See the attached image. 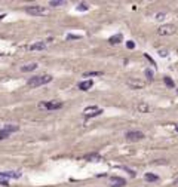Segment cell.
<instances>
[{
    "instance_id": "9",
    "label": "cell",
    "mask_w": 178,
    "mask_h": 187,
    "mask_svg": "<svg viewBox=\"0 0 178 187\" xmlns=\"http://www.w3.org/2000/svg\"><path fill=\"white\" fill-rule=\"evenodd\" d=\"M43 49H46V43L45 42H37V43L30 46V51H43Z\"/></svg>"
},
{
    "instance_id": "31",
    "label": "cell",
    "mask_w": 178,
    "mask_h": 187,
    "mask_svg": "<svg viewBox=\"0 0 178 187\" xmlns=\"http://www.w3.org/2000/svg\"><path fill=\"white\" fill-rule=\"evenodd\" d=\"M177 184H178V180H177Z\"/></svg>"
},
{
    "instance_id": "8",
    "label": "cell",
    "mask_w": 178,
    "mask_h": 187,
    "mask_svg": "<svg viewBox=\"0 0 178 187\" xmlns=\"http://www.w3.org/2000/svg\"><path fill=\"white\" fill-rule=\"evenodd\" d=\"M123 40V34L122 33H117V34H114V36H111L110 39H108V43L110 45H117V43H120Z\"/></svg>"
},
{
    "instance_id": "10",
    "label": "cell",
    "mask_w": 178,
    "mask_h": 187,
    "mask_svg": "<svg viewBox=\"0 0 178 187\" xmlns=\"http://www.w3.org/2000/svg\"><path fill=\"white\" fill-rule=\"evenodd\" d=\"M92 85H94V82H92V80L80 82V83H79V89H80V91H88L89 88H92Z\"/></svg>"
},
{
    "instance_id": "19",
    "label": "cell",
    "mask_w": 178,
    "mask_h": 187,
    "mask_svg": "<svg viewBox=\"0 0 178 187\" xmlns=\"http://www.w3.org/2000/svg\"><path fill=\"white\" fill-rule=\"evenodd\" d=\"M10 134L6 131V129H0V140H5V138H8Z\"/></svg>"
},
{
    "instance_id": "26",
    "label": "cell",
    "mask_w": 178,
    "mask_h": 187,
    "mask_svg": "<svg viewBox=\"0 0 178 187\" xmlns=\"http://www.w3.org/2000/svg\"><path fill=\"white\" fill-rule=\"evenodd\" d=\"M126 46H128V48H129V49H134V48H135V43H134V42H131V40H129V42H128V43H126Z\"/></svg>"
},
{
    "instance_id": "22",
    "label": "cell",
    "mask_w": 178,
    "mask_h": 187,
    "mask_svg": "<svg viewBox=\"0 0 178 187\" xmlns=\"http://www.w3.org/2000/svg\"><path fill=\"white\" fill-rule=\"evenodd\" d=\"M89 9V6L86 5V3H80L79 6H77V10H88Z\"/></svg>"
},
{
    "instance_id": "17",
    "label": "cell",
    "mask_w": 178,
    "mask_h": 187,
    "mask_svg": "<svg viewBox=\"0 0 178 187\" xmlns=\"http://www.w3.org/2000/svg\"><path fill=\"white\" fill-rule=\"evenodd\" d=\"M62 5H66L64 0H52V2H49V6H54V8H57V6H62Z\"/></svg>"
},
{
    "instance_id": "14",
    "label": "cell",
    "mask_w": 178,
    "mask_h": 187,
    "mask_svg": "<svg viewBox=\"0 0 178 187\" xmlns=\"http://www.w3.org/2000/svg\"><path fill=\"white\" fill-rule=\"evenodd\" d=\"M128 85L131 86V88H134V89H139L143 86V83L141 82H135V80H129L128 82Z\"/></svg>"
},
{
    "instance_id": "6",
    "label": "cell",
    "mask_w": 178,
    "mask_h": 187,
    "mask_svg": "<svg viewBox=\"0 0 178 187\" xmlns=\"http://www.w3.org/2000/svg\"><path fill=\"white\" fill-rule=\"evenodd\" d=\"M40 107L46 108V110H58V108L62 107V103H59V101H48V103H40Z\"/></svg>"
},
{
    "instance_id": "23",
    "label": "cell",
    "mask_w": 178,
    "mask_h": 187,
    "mask_svg": "<svg viewBox=\"0 0 178 187\" xmlns=\"http://www.w3.org/2000/svg\"><path fill=\"white\" fill-rule=\"evenodd\" d=\"M146 76H147L148 80H153V71H151V70H146Z\"/></svg>"
},
{
    "instance_id": "4",
    "label": "cell",
    "mask_w": 178,
    "mask_h": 187,
    "mask_svg": "<svg viewBox=\"0 0 178 187\" xmlns=\"http://www.w3.org/2000/svg\"><path fill=\"white\" fill-rule=\"evenodd\" d=\"M101 113H103V110H101L99 107H97V106H91V107L85 108V111H83V115H85L86 119L94 117V116H98V115H101Z\"/></svg>"
},
{
    "instance_id": "21",
    "label": "cell",
    "mask_w": 178,
    "mask_h": 187,
    "mask_svg": "<svg viewBox=\"0 0 178 187\" xmlns=\"http://www.w3.org/2000/svg\"><path fill=\"white\" fill-rule=\"evenodd\" d=\"M165 83H166V85L169 86V88H174V80H172L169 76H166V77H165Z\"/></svg>"
},
{
    "instance_id": "20",
    "label": "cell",
    "mask_w": 178,
    "mask_h": 187,
    "mask_svg": "<svg viewBox=\"0 0 178 187\" xmlns=\"http://www.w3.org/2000/svg\"><path fill=\"white\" fill-rule=\"evenodd\" d=\"M138 110L141 111V113H146V111H148V106L143 103V104H139V106H138Z\"/></svg>"
},
{
    "instance_id": "7",
    "label": "cell",
    "mask_w": 178,
    "mask_h": 187,
    "mask_svg": "<svg viewBox=\"0 0 178 187\" xmlns=\"http://www.w3.org/2000/svg\"><path fill=\"white\" fill-rule=\"evenodd\" d=\"M0 177H5V178H19L21 172L19 171H6V172H0Z\"/></svg>"
},
{
    "instance_id": "29",
    "label": "cell",
    "mask_w": 178,
    "mask_h": 187,
    "mask_svg": "<svg viewBox=\"0 0 178 187\" xmlns=\"http://www.w3.org/2000/svg\"><path fill=\"white\" fill-rule=\"evenodd\" d=\"M3 18H5V15H3V14H0V19H3Z\"/></svg>"
},
{
    "instance_id": "18",
    "label": "cell",
    "mask_w": 178,
    "mask_h": 187,
    "mask_svg": "<svg viewBox=\"0 0 178 187\" xmlns=\"http://www.w3.org/2000/svg\"><path fill=\"white\" fill-rule=\"evenodd\" d=\"M85 77H89V76H103V71H88L83 74Z\"/></svg>"
},
{
    "instance_id": "13",
    "label": "cell",
    "mask_w": 178,
    "mask_h": 187,
    "mask_svg": "<svg viewBox=\"0 0 178 187\" xmlns=\"http://www.w3.org/2000/svg\"><path fill=\"white\" fill-rule=\"evenodd\" d=\"M3 129H6V131H8L9 134H12V132H17V131H18L19 128L17 126V125H6V126H5Z\"/></svg>"
},
{
    "instance_id": "24",
    "label": "cell",
    "mask_w": 178,
    "mask_h": 187,
    "mask_svg": "<svg viewBox=\"0 0 178 187\" xmlns=\"http://www.w3.org/2000/svg\"><path fill=\"white\" fill-rule=\"evenodd\" d=\"M67 39L71 40V39H80V36H76V34H68L67 36Z\"/></svg>"
},
{
    "instance_id": "11",
    "label": "cell",
    "mask_w": 178,
    "mask_h": 187,
    "mask_svg": "<svg viewBox=\"0 0 178 187\" xmlns=\"http://www.w3.org/2000/svg\"><path fill=\"white\" fill-rule=\"evenodd\" d=\"M111 181H114L116 184H113V186H110V187H123V186L126 184V181H125L123 178H119V177H111Z\"/></svg>"
},
{
    "instance_id": "12",
    "label": "cell",
    "mask_w": 178,
    "mask_h": 187,
    "mask_svg": "<svg viewBox=\"0 0 178 187\" xmlns=\"http://www.w3.org/2000/svg\"><path fill=\"white\" fill-rule=\"evenodd\" d=\"M36 68H37V64H36V62H33V64H28V66L21 67V71L27 73V71H33V70H36Z\"/></svg>"
},
{
    "instance_id": "28",
    "label": "cell",
    "mask_w": 178,
    "mask_h": 187,
    "mask_svg": "<svg viewBox=\"0 0 178 187\" xmlns=\"http://www.w3.org/2000/svg\"><path fill=\"white\" fill-rule=\"evenodd\" d=\"M159 55H160V57H166V55H168V52H166V51H163V49H160V51H159Z\"/></svg>"
},
{
    "instance_id": "2",
    "label": "cell",
    "mask_w": 178,
    "mask_h": 187,
    "mask_svg": "<svg viewBox=\"0 0 178 187\" xmlns=\"http://www.w3.org/2000/svg\"><path fill=\"white\" fill-rule=\"evenodd\" d=\"M25 12L30 14V15H34V17H40V15H46L48 14V9L43 8V6H39V5H33V6L25 8Z\"/></svg>"
},
{
    "instance_id": "15",
    "label": "cell",
    "mask_w": 178,
    "mask_h": 187,
    "mask_svg": "<svg viewBox=\"0 0 178 187\" xmlns=\"http://www.w3.org/2000/svg\"><path fill=\"white\" fill-rule=\"evenodd\" d=\"M85 159H86V160H101V156H99L98 153H92V155L85 156Z\"/></svg>"
},
{
    "instance_id": "25",
    "label": "cell",
    "mask_w": 178,
    "mask_h": 187,
    "mask_svg": "<svg viewBox=\"0 0 178 187\" xmlns=\"http://www.w3.org/2000/svg\"><path fill=\"white\" fill-rule=\"evenodd\" d=\"M156 19H157V21L165 19V14H162V12H160V14H157V15H156Z\"/></svg>"
},
{
    "instance_id": "1",
    "label": "cell",
    "mask_w": 178,
    "mask_h": 187,
    "mask_svg": "<svg viewBox=\"0 0 178 187\" xmlns=\"http://www.w3.org/2000/svg\"><path fill=\"white\" fill-rule=\"evenodd\" d=\"M52 80V76L49 74H43V76H34V77H30L27 85L31 86V88H37V86H42V85H46Z\"/></svg>"
},
{
    "instance_id": "30",
    "label": "cell",
    "mask_w": 178,
    "mask_h": 187,
    "mask_svg": "<svg viewBox=\"0 0 178 187\" xmlns=\"http://www.w3.org/2000/svg\"><path fill=\"white\" fill-rule=\"evenodd\" d=\"M175 131H177V132H178V125H177V126H175Z\"/></svg>"
},
{
    "instance_id": "27",
    "label": "cell",
    "mask_w": 178,
    "mask_h": 187,
    "mask_svg": "<svg viewBox=\"0 0 178 187\" xmlns=\"http://www.w3.org/2000/svg\"><path fill=\"white\" fill-rule=\"evenodd\" d=\"M0 186H5V187H8V186H9V181H8V180H2V181H0Z\"/></svg>"
},
{
    "instance_id": "3",
    "label": "cell",
    "mask_w": 178,
    "mask_h": 187,
    "mask_svg": "<svg viewBox=\"0 0 178 187\" xmlns=\"http://www.w3.org/2000/svg\"><path fill=\"white\" fill-rule=\"evenodd\" d=\"M175 31H177V27L174 24H166V26H160L157 28L159 36H172V34H175Z\"/></svg>"
},
{
    "instance_id": "5",
    "label": "cell",
    "mask_w": 178,
    "mask_h": 187,
    "mask_svg": "<svg viewBox=\"0 0 178 187\" xmlns=\"http://www.w3.org/2000/svg\"><path fill=\"white\" fill-rule=\"evenodd\" d=\"M125 137L131 141H138V140H143L144 138V134L139 132V131H128L125 134Z\"/></svg>"
},
{
    "instance_id": "16",
    "label": "cell",
    "mask_w": 178,
    "mask_h": 187,
    "mask_svg": "<svg viewBox=\"0 0 178 187\" xmlns=\"http://www.w3.org/2000/svg\"><path fill=\"white\" fill-rule=\"evenodd\" d=\"M146 180H147V181H153V183H155V181H157V180H159V177H157V175H155V174L147 172V174H146Z\"/></svg>"
}]
</instances>
